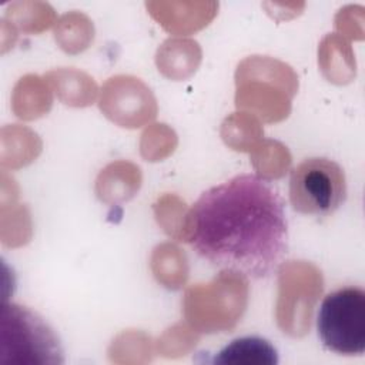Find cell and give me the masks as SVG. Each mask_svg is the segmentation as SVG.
Wrapping results in <instances>:
<instances>
[{"label": "cell", "instance_id": "6da1fadb", "mask_svg": "<svg viewBox=\"0 0 365 365\" xmlns=\"http://www.w3.org/2000/svg\"><path fill=\"white\" fill-rule=\"evenodd\" d=\"M185 227L201 259L251 279L271 275L288 252L284 200L257 174H240L205 190L191 205Z\"/></svg>", "mask_w": 365, "mask_h": 365}, {"label": "cell", "instance_id": "7a4b0ae2", "mask_svg": "<svg viewBox=\"0 0 365 365\" xmlns=\"http://www.w3.org/2000/svg\"><path fill=\"white\" fill-rule=\"evenodd\" d=\"M0 362L63 364L64 349L56 329L40 314L11 302L1 308Z\"/></svg>", "mask_w": 365, "mask_h": 365}, {"label": "cell", "instance_id": "3957f363", "mask_svg": "<svg viewBox=\"0 0 365 365\" xmlns=\"http://www.w3.org/2000/svg\"><path fill=\"white\" fill-rule=\"evenodd\" d=\"M317 332L322 345L339 355L365 352V291L344 287L327 294L317 314Z\"/></svg>", "mask_w": 365, "mask_h": 365}, {"label": "cell", "instance_id": "277c9868", "mask_svg": "<svg viewBox=\"0 0 365 365\" xmlns=\"http://www.w3.org/2000/svg\"><path fill=\"white\" fill-rule=\"evenodd\" d=\"M344 168L331 158L311 157L291 170L289 201L304 215L328 217L346 200Z\"/></svg>", "mask_w": 365, "mask_h": 365}, {"label": "cell", "instance_id": "5b68a950", "mask_svg": "<svg viewBox=\"0 0 365 365\" xmlns=\"http://www.w3.org/2000/svg\"><path fill=\"white\" fill-rule=\"evenodd\" d=\"M278 361L275 346L255 335L232 339L211 359L217 365H277Z\"/></svg>", "mask_w": 365, "mask_h": 365}]
</instances>
